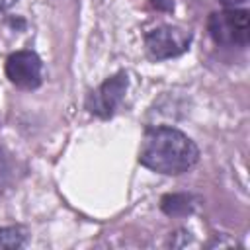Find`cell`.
Returning <instances> with one entry per match:
<instances>
[{
  "label": "cell",
  "mask_w": 250,
  "mask_h": 250,
  "mask_svg": "<svg viewBox=\"0 0 250 250\" xmlns=\"http://www.w3.org/2000/svg\"><path fill=\"white\" fill-rule=\"evenodd\" d=\"M199 160L195 143L174 127H152L145 133L139 162L148 170L176 176L193 168Z\"/></svg>",
  "instance_id": "cell-1"
},
{
  "label": "cell",
  "mask_w": 250,
  "mask_h": 250,
  "mask_svg": "<svg viewBox=\"0 0 250 250\" xmlns=\"http://www.w3.org/2000/svg\"><path fill=\"white\" fill-rule=\"evenodd\" d=\"M209 33L217 45L246 47L248 45V12L227 8L209 18Z\"/></svg>",
  "instance_id": "cell-2"
},
{
  "label": "cell",
  "mask_w": 250,
  "mask_h": 250,
  "mask_svg": "<svg viewBox=\"0 0 250 250\" xmlns=\"http://www.w3.org/2000/svg\"><path fill=\"white\" fill-rule=\"evenodd\" d=\"M145 43L152 59H170V57H176L188 51L191 43V33L180 27L160 25V27L150 29L145 35Z\"/></svg>",
  "instance_id": "cell-3"
},
{
  "label": "cell",
  "mask_w": 250,
  "mask_h": 250,
  "mask_svg": "<svg viewBox=\"0 0 250 250\" xmlns=\"http://www.w3.org/2000/svg\"><path fill=\"white\" fill-rule=\"evenodd\" d=\"M6 76L18 88L33 90L41 84V59L33 51H16L6 61Z\"/></svg>",
  "instance_id": "cell-4"
},
{
  "label": "cell",
  "mask_w": 250,
  "mask_h": 250,
  "mask_svg": "<svg viewBox=\"0 0 250 250\" xmlns=\"http://www.w3.org/2000/svg\"><path fill=\"white\" fill-rule=\"evenodd\" d=\"M129 80L125 72H119L111 78H107L96 92L90 94L88 98V109L100 117H111L117 105L121 104L125 92H127Z\"/></svg>",
  "instance_id": "cell-5"
},
{
  "label": "cell",
  "mask_w": 250,
  "mask_h": 250,
  "mask_svg": "<svg viewBox=\"0 0 250 250\" xmlns=\"http://www.w3.org/2000/svg\"><path fill=\"white\" fill-rule=\"evenodd\" d=\"M162 211L166 215L172 217H180V215H188L193 211V203L191 197L186 193H170L162 197Z\"/></svg>",
  "instance_id": "cell-6"
},
{
  "label": "cell",
  "mask_w": 250,
  "mask_h": 250,
  "mask_svg": "<svg viewBox=\"0 0 250 250\" xmlns=\"http://www.w3.org/2000/svg\"><path fill=\"white\" fill-rule=\"evenodd\" d=\"M25 242V230L21 227H2L0 229V248L14 250L23 246Z\"/></svg>",
  "instance_id": "cell-7"
},
{
  "label": "cell",
  "mask_w": 250,
  "mask_h": 250,
  "mask_svg": "<svg viewBox=\"0 0 250 250\" xmlns=\"http://www.w3.org/2000/svg\"><path fill=\"white\" fill-rule=\"evenodd\" d=\"M152 8L160 10V12H172L174 10V0H148Z\"/></svg>",
  "instance_id": "cell-8"
},
{
  "label": "cell",
  "mask_w": 250,
  "mask_h": 250,
  "mask_svg": "<svg viewBox=\"0 0 250 250\" xmlns=\"http://www.w3.org/2000/svg\"><path fill=\"white\" fill-rule=\"evenodd\" d=\"M8 162H6V156L2 154V150H0V188L4 186V182H6V178H8Z\"/></svg>",
  "instance_id": "cell-9"
},
{
  "label": "cell",
  "mask_w": 250,
  "mask_h": 250,
  "mask_svg": "<svg viewBox=\"0 0 250 250\" xmlns=\"http://www.w3.org/2000/svg\"><path fill=\"white\" fill-rule=\"evenodd\" d=\"M225 8H238V6H244L248 0H219Z\"/></svg>",
  "instance_id": "cell-10"
},
{
  "label": "cell",
  "mask_w": 250,
  "mask_h": 250,
  "mask_svg": "<svg viewBox=\"0 0 250 250\" xmlns=\"http://www.w3.org/2000/svg\"><path fill=\"white\" fill-rule=\"evenodd\" d=\"M16 0H0V12H4V10H8L12 4H14Z\"/></svg>",
  "instance_id": "cell-11"
}]
</instances>
